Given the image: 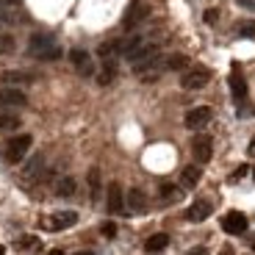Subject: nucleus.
<instances>
[{
    "label": "nucleus",
    "mask_w": 255,
    "mask_h": 255,
    "mask_svg": "<svg viewBox=\"0 0 255 255\" xmlns=\"http://www.w3.org/2000/svg\"><path fill=\"white\" fill-rule=\"evenodd\" d=\"M28 53L39 61H58L61 58V47L50 33H33L28 39Z\"/></svg>",
    "instance_id": "1"
},
{
    "label": "nucleus",
    "mask_w": 255,
    "mask_h": 255,
    "mask_svg": "<svg viewBox=\"0 0 255 255\" xmlns=\"http://www.w3.org/2000/svg\"><path fill=\"white\" fill-rule=\"evenodd\" d=\"M31 136L28 133H19V136H14V139H8V144H6V150H3V155H6V161H11V164H19V161L25 158V153L31 150Z\"/></svg>",
    "instance_id": "2"
},
{
    "label": "nucleus",
    "mask_w": 255,
    "mask_h": 255,
    "mask_svg": "<svg viewBox=\"0 0 255 255\" xmlns=\"http://www.w3.org/2000/svg\"><path fill=\"white\" fill-rule=\"evenodd\" d=\"M208 81H211V72L205 70V67H191V70L183 72L180 86H183V89H203Z\"/></svg>",
    "instance_id": "3"
},
{
    "label": "nucleus",
    "mask_w": 255,
    "mask_h": 255,
    "mask_svg": "<svg viewBox=\"0 0 255 255\" xmlns=\"http://www.w3.org/2000/svg\"><path fill=\"white\" fill-rule=\"evenodd\" d=\"M70 61H72V67H75L78 75H83V78L95 75V58H92L86 50H70Z\"/></svg>",
    "instance_id": "4"
},
{
    "label": "nucleus",
    "mask_w": 255,
    "mask_h": 255,
    "mask_svg": "<svg viewBox=\"0 0 255 255\" xmlns=\"http://www.w3.org/2000/svg\"><path fill=\"white\" fill-rule=\"evenodd\" d=\"M75 222H78L75 211H58V214H53L50 219H42V228H47V230H67V228H72Z\"/></svg>",
    "instance_id": "5"
},
{
    "label": "nucleus",
    "mask_w": 255,
    "mask_h": 255,
    "mask_svg": "<svg viewBox=\"0 0 255 255\" xmlns=\"http://www.w3.org/2000/svg\"><path fill=\"white\" fill-rule=\"evenodd\" d=\"M25 103H28V97L22 89H14V86L0 89V106H3V109H22Z\"/></svg>",
    "instance_id": "6"
},
{
    "label": "nucleus",
    "mask_w": 255,
    "mask_h": 255,
    "mask_svg": "<svg viewBox=\"0 0 255 255\" xmlns=\"http://www.w3.org/2000/svg\"><path fill=\"white\" fill-rule=\"evenodd\" d=\"M42 166H45V155H33V158L22 166V183H36V180H45Z\"/></svg>",
    "instance_id": "7"
},
{
    "label": "nucleus",
    "mask_w": 255,
    "mask_h": 255,
    "mask_svg": "<svg viewBox=\"0 0 255 255\" xmlns=\"http://www.w3.org/2000/svg\"><path fill=\"white\" fill-rule=\"evenodd\" d=\"M211 109L208 106H197V109H191L189 114H186V128H191V130H200V128H205L211 122Z\"/></svg>",
    "instance_id": "8"
},
{
    "label": "nucleus",
    "mask_w": 255,
    "mask_h": 255,
    "mask_svg": "<svg viewBox=\"0 0 255 255\" xmlns=\"http://www.w3.org/2000/svg\"><path fill=\"white\" fill-rule=\"evenodd\" d=\"M222 228H225V233H230V236H242L244 230H247V217L239 214V211H230L228 217L222 219Z\"/></svg>",
    "instance_id": "9"
},
{
    "label": "nucleus",
    "mask_w": 255,
    "mask_h": 255,
    "mask_svg": "<svg viewBox=\"0 0 255 255\" xmlns=\"http://www.w3.org/2000/svg\"><path fill=\"white\" fill-rule=\"evenodd\" d=\"M191 153L200 164H208L211 155H214V147H211V136H197V139L191 141Z\"/></svg>",
    "instance_id": "10"
},
{
    "label": "nucleus",
    "mask_w": 255,
    "mask_h": 255,
    "mask_svg": "<svg viewBox=\"0 0 255 255\" xmlns=\"http://www.w3.org/2000/svg\"><path fill=\"white\" fill-rule=\"evenodd\" d=\"M128 211H130V214H144L147 211V194L141 189H130L128 191Z\"/></svg>",
    "instance_id": "11"
},
{
    "label": "nucleus",
    "mask_w": 255,
    "mask_h": 255,
    "mask_svg": "<svg viewBox=\"0 0 255 255\" xmlns=\"http://www.w3.org/2000/svg\"><path fill=\"white\" fill-rule=\"evenodd\" d=\"M208 214H211L208 200H197V203H191V208L186 211V219H189V222H205Z\"/></svg>",
    "instance_id": "12"
},
{
    "label": "nucleus",
    "mask_w": 255,
    "mask_h": 255,
    "mask_svg": "<svg viewBox=\"0 0 255 255\" xmlns=\"http://www.w3.org/2000/svg\"><path fill=\"white\" fill-rule=\"evenodd\" d=\"M53 191H56L58 197H72V194H75V178L58 175V178L53 180Z\"/></svg>",
    "instance_id": "13"
},
{
    "label": "nucleus",
    "mask_w": 255,
    "mask_h": 255,
    "mask_svg": "<svg viewBox=\"0 0 255 255\" xmlns=\"http://www.w3.org/2000/svg\"><path fill=\"white\" fill-rule=\"evenodd\" d=\"M180 197H183V191H180L178 186H172V183H164L158 189V203L161 205H172V203H178Z\"/></svg>",
    "instance_id": "14"
},
{
    "label": "nucleus",
    "mask_w": 255,
    "mask_h": 255,
    "mask_svg": "<svg viewBox=\"0 0 255 255\" xmlns=\"http://www.w3.org/2000/svg\"><path fill=\"white\" fill-rule=\"evenodd\" d=\"M230 95H233V100H236V103H244V97H247V81H244L239 72L230 75Z\"/></svg>",
    "instance_id": "15"
},
{
    "label": "nucleus",
    "mask_w": 255,
    "mask_h": 255,
    "mask_svg": "<svg viewBox=\"0 0 255 255\" xmlns=\"http://www.w3.org/2000/svg\"><path fill=\"white\" fill-rule=\"evenodd\" d=\"M122 208H125L122 189H120V183H111V186H109V211H111V214H120Z\"/></svg>",
    "instance_id": "16"
},
{
    "label": "nucleus",
    "mask_w": 255,
    "mask_h": 255,
    "mask_svg": "<svg viewBox=\"0 0 255 255\" xmlns=\"http://www.w3.org/2000/svg\"><path fill=\"white\" fill-rule=\"evenodd\" d=\"M114 78H117V64H114V58H106V61H103L100 75H97V83H100V86H109Z\"/></svg>",
    "instance_id": "17"
},
{
    "label": "nucleus",
    "mask_w": 255,
    "mask_h": 255,
    "mask_svg": "<svg viewBox=\"0 0 255 255\" xmlns=\"http://www.w3.org/2000/svg\"><path fill=\"white\" fill-rule=\"evenodd\" d=\"M166 244H169V236L166 233H155V236H150L144 242V250L147 253H158V250H164Z\"/></svg>",
    "instance_id": "18"
},
{
    "label": "nucleus",
    "mask_w": 255,
    "mask_h": 255,
    "mask_svg": "<svg viewBox=\"0 0 255 255\" xmlns=\"http://www.w3.org/2000/svg\"><path fill=\"white\" fill-rule=\"evenodd\" d=\"M200 175H203V169L191 164V166H186V169H183L180 180H183V186H189V189H191V186H197V183H200Z\"/></svg>",
    "instance_id": "19"
},
{
    "label": "nucleus",
    "mask_w": 255,
    "mask_h": 255,
    "mask_svg": "<svg viewBox=\"0 0 255 255\" xmlns=\"http://www.w3.org/2000/svg\"><path fill=\"white\" fill-rule=\"evenodd\" d=\"M144 17H147V6H133L130 11H128V17H125V28H133L136 22H141Z\"/></svg>",
    "instance_id": "20"
},
{
    "label": "nucleus",
    "mask_w": 255,
    "mask_h": 255,
    "mask_svg": "<svg viewBox=\"0 0 255 255\" xmlns=\"http://www.w3.org/2000/svg\"><path fill=\"white\" fill-rule=\"evenodd\" d=\"M19 128V117L8 114V111H0V130H17Z\"/></svg>",
    "instance_id": "21"
},
{
    "label": "nucleus",
    "mask_w": 255,
    "mask_h": 255,
    "mask_svg": "<svg viewBox=\"0 0 255 255\" xmlns=\"http://www.w3.org/2000/svg\"><path fill=\"white\" fill-rule=\"evenodd\" d=\"M97 53H100L103 61H106V58H114L117 53H120V42H103L100 50H97Z\"/></svg>",
    "instance_id": "22"
},
{
    "label": "nucleus",
    "mask_w": 255,
    "mask_h": 255,
    "mask_svg": "<svg viewBox=\"0 0 255 255\" xmlns=\"http://www.w3.org/2000/svg\"><path fill=\"white\" fill-rule=\"evenodd\" d=\"M89 189H92V200H97V194H100V169L97 166L89 169Z\"/></svg>",
    "instance_id": "23"
},
{
    "label": "nucleus",
    "mask_w": 255,
    "mask_h": 255,
    "mask_svg": "<svg viewBox=\"0 0 255 255\" xmlns=\"http://www.w3.org/2000/svg\"><path fill=\"white\" fill-rule=\"evenodd\" d=\"M189 67V58L180 56V53H175V56L166 58V70H186Z\"/></svg>",
    "instance_id": "24"
},
{
    "label": "nucleus",
    "mask_w": 255,
    "mask_h": 255,
    "mask_svg": "<svg viewBox=\"0 0 255 255\" xmlns=\"http://www.w3.org/2000/svg\"><path fill=\"white\" fill-rule=\"evenodd\" d=\"M239 33H242V36H255V22H250V19L239 22Z\"/></svg>",
    "instance_id": "25"
},
{
    "label": "nucleus",
    "mask_w": 255,
    "mask_h": 255,
    "mask_svg": "<svg viewBox=\"0 0 255 255\" xmlns=\"http://www.w3.org/2000/svg\"><path fill=\"white\" fill-rule=\"evenodd\" d=\"M100 233H103L106 239H114V236H117V225H114V222H103V225H100Z\"/></svg>",
    "instance_id": "26"
},
{
    "label": "nucleus",
    "mask_w": 255,
    "mask_h": 255,
    "mask_svg": "<svg viewBox=\"0 0 255 255\" xmlns=\"http://www.w3.org/2000/svg\"><path fill=\"white\" fill-rule=\"evenodd\" d=\"M14 50V39L11 36H0V53H11Z\"/></svg>",
    "instance_id": "27"
},
{
    "label": "nucleus",
    "mask_w": 255,
    "mask_h": 255,
    "mask_svg": "<svg viewBox=\"0 0 255 255\" xmlns=\"http://www.w3.org/2000/svg\"><path fill=\"white\" fill-rule=\"evenodd\" d=\"M3 78H6V81H22V83L31 81V75H25V72H6Z\"/></svg>",
    "instance_id": "28"
},
{
    "label": "nucleus",
    "mask_w": 255,
    "mask_h": 255,
    "mask_svg": "<svg viewBox=\"0 0 255 255\" xmlns=\"http://www.w3.org/2000/svg\"><path fill=\"white\" fill-rule=\"evenodd\" d=\"M17 247H19V250H22V247H31V250H33V247H39V242H36V239H31V236H28V239H19V242H17Z\"/></svg>",
    "instance_id": "29"
},
{
    "label": "nucleus",
    "mask_w": 255,
    "mask_h": 255,
    "mask_svg": "<svg viewBox=\"0 0 255 255\" xmlns=\"http://www.w3.org/2000/svg\"><path fill=\"white\" fill-rule=\"evenodd\" d=\"M186 255H208V250H205V247H191Z\"/></svg>",
    "instance_id": "30"
},
{
    "label": "nucleus",
    "mask_w": 255,
    "mask_h": 255,
    "mask_svg": "<svg viewBox=\"0 0 255 255\" xmlns=\"http://www.w3.org/2000/svg\"><path fill=\"white\" fill-rule=\"evenodd\" d=\"M205 22H217V11L211 8V11H205Z\"/></svg>",
    "instance_id": "31"
},
{
    "label": "nucleus",
    "mask_w": 255,
    "mask_h": 255,
    "mask_svg": "<svg viewBox=\"0 0 255 255\" xmlns=\"http://www.w3.org/2000/svg\"><path fill=\"white\" fill-rule=\"evenodd\" d=\"M242 6H250V8H255V0H239Z\"/></svg>",
    "instance_id": "32"
},
{
    "label": "nucleus",
    "mask_w": 255,
    "mask_h": 255,
    "mask_svg": "<svg viewBox=\"0 0 255 255\" xmlns=\"http://www.w3.org/2000/svg\"><path fill=\"white\" fill-rule=\"evenodd\" d=\"M250 155H255V136H253V141H250Z\"/></svg>",
    "instance_id": "33"
},
{
    "label": "nucleus",
    "mask_w": 255,
    "mask_h": 255,
    "mask_svg": "<svg viewBox=\"0 0 255 255\" xmlns=\"http://www.w3.org/2000/svg\"><path fill=\"white\" fill-rule=\"evenodd\" d=\"M75 255H92V253H89V250H81V253H75Z\"/></svg>",
    "instance_id": "34"
},
{
    "label": "nucleus",
    "mask_w": 255,
    "mask_h": 255,
    "mask_svg": "<svg viewBox=\"0 0 255 255\" xmlns=\"http://www.w3.org/2000/svg\"><path fill=\"white\" fill-rule=\"evenodd\" d=\"M0 255H6V250H3V244H0Z\"/></svg>",
    "instance_id": "35"
},
{
    "label": "nucleus",
    "mask_w": 255,
    "mask_h": 255,
    "mask_svg": "<svg viewBox=\"0 0 255 255\" xmlns=\"http://www.w3.org/2000/svg\"><path fill=\"white\" fill-rule=\"evenodd\" d=\"M253 178H255V166H253Z\"/></svg>",
    "instance_id": "36"
}]
</instances>
